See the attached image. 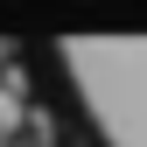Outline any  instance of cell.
I'll list each match as a JSON object with an SVG mask.
<instances>
[{"label":"cell","mask_w":147,"mask_h":147,"mask_svg":"<svg viewBox=\"0 0 147 147\" xmlns=\"http://www.w3.org/2000/svg\"><path fill=\"white\" fill-rule=\"evenodd\" d=\"M63 77L84 98L91 133L105 147H147V42H119V35H70L56 42Z\"/></svg>","instance_id":"cell-1"}]
</instances>
